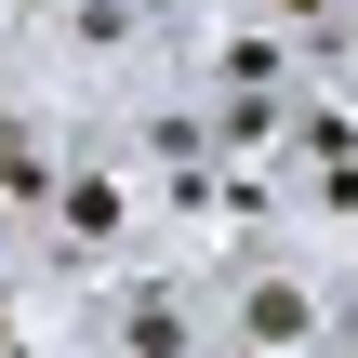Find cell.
I'll use <instances>...</instances> for the list:
<instances>
[{"label":"cell","instance_id":"1","mask_svg":"<svg viewBox=\"0 0 358 358\" xmlns=\"http://www.w3.org/2000/svg\"><path fill=\"white\" fill-rule=\"evenodd\" d=\"M226 345L239 358H319L332 345V292L306 266H252V279H226Z\"/></svg>","mask_w":358,"mask_h":358},{"label":"cell","instance_id":"2","mask_svg":"<svg viewBox=\"0 0 358 358\" xmlns=\"http://www.w3.org/2000/svg\"><path fill=\"white\" fill-rule=\"evenodd\" d=\"M40 239H53L66 266H93V252H120V239H133V186H120L106 159H80V173L53 186V213H40Z\"/></svg>","mask_w":358,"mask_h":358},{"label":"cell","instance_id":"3","mask_svg":"<svg viewBox=\"0 0 358 358\" xmlns=\"http://www.w3.org/2000/svg\"><path fill=\"white\" fill-rule=\"evenodd\" d=\"M106 345H120V358H213V345H199V292H186V279H120Z\"/></svg>","mask_w":358,"mask_h":358},{"label":"cell","instance_id":"4","mask_svg":"<svg viewBox=\"0 0 358 358\" xmlns=\"http://www.w3.org/2000/svg\"><path fill=\"white\" fill-rule=\"evenodd\" d=\"M252 13H266V27H332L345 0H252Z\"/></svg>","mask_w":358,"mask_h":358},{"label":"cell","instance_id":"5","mask_svg":"<svg viewBox=\"0 0 358 358\" xmlns=\"http://www.w3.org/2000/svg\"><path fill=\"white\" fill-rule=\"evenodd\" d=\"M226 358H239V345H226Z\"/></svg>","mask_w":358,"mask_h":358}]
</instances>
